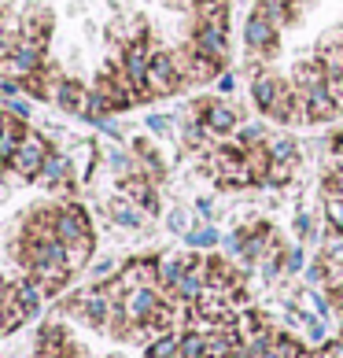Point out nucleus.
<instances>
[{"label":"nucleus","instance_id":"f257e3e1","mask_svg":"<svg viewBox=\"0 0 343 358\" xmlns=\"http://www.w3.org/2000/svg\"><path fill=\"white\" fill-rule=\"evenodd\" d=\"M189 118L203 122V129L210 134V141H229V137H236V129L247 122V118L236 111L226 96H200V100L189 108Z\"/></svg>","mask_w":343,"mask_h":358},{"label":"nucleus","instance_id":"f03ea898","mask_svg":"<svg viewBox=\"0 0 343 358\" xmlns=\"http://www.w3.org/2000/svg\"><path fill=\"white\" fill-rule=\"evenodd\" d=\"M244 48L255 63H270L281 52V30L258 8H251V15L244 19Z\"/></svg>","mask_w":343,"mask_h":358},{"label":"nucleus","instance_id":"7ed1b4c3","mask_svg":"<svg viewBox=\"0 0 343 358\" xmlns=\"http://www.w3.org/2000/svg\"><path fill=\"white\" fill-rule=\"evenodd\" d=\"M148 89H152V96H174V92L184 89V74H181V67H177V59H174L170 48H155L152 52Z\"/></svg>","mask_w":343,"mask_h":358},{"label":"nucleus","instance_id":"20e7f679","mask_svg":"<svg viewBox=\"0 0 343 358\" xmlns=\"http://www.w3.org/2000/svg\"><path fill=\"white\" fill-rule=\"evenodd\" d=\"M52 152H56V148H52L41 134H34V129H30V134H26V141H22V148L11 155L8 170H11L15 178H22V181H37V178H41L45 159H48Z\"/></svg>","mask_w":343,"mask_h":358},{"label":"nucleus","instance_id":"39448f33","mask_svg":"<svg viewBox=\"0 0 343 358\" xmlns=\"http://www.w3.org/2000/svg\"><path fill=\"white\" fill-rule=\"evenodd\" d=\"M56 236L63 244H85V241H92V222H89V210L82 207V203H63V207H56Z\"/></svg>","mask_w":343,"mask_h":358},{"label":"nucleus","instance_id":"423d86ee","mask_svg":"<svg viewBox=\"0 0 343 358\" xmlns=\"http://www.w3.org/2000/svg\"><path fill=\"white\" fill-rule=\"evenodd\" d=\"M45 67V48L34 41H19L15 52L8 59H0V78H11V82H26L37 71Z\"/></svg>","mask_w":343,"mask_h":358},{"label":"nucleus","instance_id":"0eeeda50","mask_svg":"<svg viewBox=\"0 0 343 358\" xmlns=\"http://www.w3.org/2000/svg\"><path fill=\"white\" fill-rule=\"evenodd\" d=\"M189 48H192V52H203V56H210V59L229 63V26H218V22H192Z\"/></svg>","mask_w":343,"mask_h":358},{"label":"nucleus","instance_id":"6e6552de","mask_svg":"<svg viewBox=\"0 0 343 358\" xmlns=\"http://www.w3.org/2000/svg\"><path fill=\"white\" fill-rule=\"evenodd\" d=\"M166 303V292L159 285H140L133 292H126V299H122V314H126V322L129 325H140V322H148V317L155 314Z\"/></svg>","mask_w":343,"mask_h":358},{"label":"nucleus","instance_id":"1a4fd4ad","mask_svg":"<svg viewBox=\"0 0 343 358\" xmlns=\"http://www.w3.org/2000/svg\"><path fill=\"white\" fill-rule=\"evenodd\" d=\"M288 89V82L281 74H277L273 67H255V74H251V103H255V111L266 118L270 111H273V103L281 100V92Z\"/></svg>","mask_w":343,"mask_h":358},{"label":"nucleus","instance_id":"9d476101","mask_svg":"<svg viewBox=\"0 0 343 358\" xmlns=\"http://www.w3.org/2000/svg\"><path fill=\"white\" fill-rule=\"evenodd\" d=\"M299 92H302V108H307V122H336V118H340V111H336L333 96H328L325 82L321 85H307V89H299Z\"/></svg>","mask_w":343,"mask_h":358},{"label":"nucleus","instance_id":"9b49d317","mask_svg":"<svg viewBox=\"0 0 343 358\" xmlns=\"http://www.w3.org/2000/svg\"><path fill=\"white\" fill-rule=\"evenodd\" d=\"M26 134H30L26 118H19V115H11V111H8V126L0 129V166H8V163H11V155L22 148Z\"/></svg>","mask_w":343,"mask_h":358},{"label":"nucleus","instance_id":"f8f14e48","mask_svg":"<svg viewBox=\"0 0 343 358\" xmlns=\"http://www.w3.org/2000/svg\"><path fill=\"white\" fill-rule=\"evenodd\" d=\"M255 8L262 11V15H266L277 30H288V26H292L295 19H299V8H302V0H255Z\"/></svg>","mask_w":343,"mask_h":358},{"label":"nucleus","instance_id":"ddd939ff","mask_svg":"<svg viewBox=\"0 0 343 358\" xmlns=\"http://www.w3.org/2000/svg\"><path fill=\"white\" fill-rule=\"evenodd\" d=\"M133 155H137L140 170H144V174H148L155 185H159V181L166 178V159H163V152L155 148V144H152L148 137H137V141H133Z\"/></svg>","mask_w":343,"mask_h":358},{"label":"nucleus","instance_id":"4468645a","mask_svg":"<svg viewBox=\"0 0 343 358\" xmlns=\"http://www.w3.org/2000/svg\"><path fill=\"white\" fill-rule=\"evenodd\" d=\"M56 103H59V111H67V115H85L89 89L78 82V78H63L59 89H56Z\"/></svg>","mask_w":343,"mask_h":358},{"label":"nucleus","instance_id":"2eb2a0df","mask_svg":"<svg viewBox=\"0 0 343 358\" xmlns=\"http://www.w3.org/2000/svg\"><path fill=\"white\" fill-rule=\"evenodd\" d=\"M71 178H74V166H71V159L63 155V152H52L48 159H45V166H41V185H48V189H67L71 185Z\"/></svg>","mask_w":343,"mask_h":358},{"label":"nucleus","instance_id":"dca6fc26","mask_svg":"<svg viewBox=\"0 0 343 358\" xmlns=\"http://www.w3.org/2000/svg\"><path fill=\"white\" fill-rule=\"evenodd\" d=\"M48 34H52V15L45 8L22 11V41H34V45L48 48Z\"/></svg>","mask_w":343,"mask_h":358},{"label":"nucleus","instance_id":"f3484780","mask_svg":"<svg viewBox=\"0 0 343 358\" xmlns=\"http://www.w3.org/2000/svg\"><path fill=\"white\" fill-rule=\"evenodd\" d=\"M22 41V15L11 8H0V59H8Z\"/></svg>","mask_w":343,"mask_h":358},{"label":"nucleus","instance_id":"a211bd4d","mask_svg":"<svg viewBox=\"0 0 343 358\" xmlns=\"http://www.w3.org/2000/svg\"><path fill=\"white\" fill-rule=\"evenodd\" d=\"M108 218H111L115 225H122V229H140V225L148 222V215H144V210L129 200V196H118V200H111Z\"/></svg>","mask_w":343,"mask_h":358},{"label":"nucleus","instance_id":"6ab92c4d","mask_svg":"<svg viewBox=\"0 0 343 358\" xmlns=\"http://www.w3.org/2000/svg\"><path fill=\"white\" fill-rule=\"evenodd\" d=\"M184 270H189V259H184V251H170V255H159V288L166 292H174L177 281L184 277Z\"/></svg>","mask_w":343,"mask_h":358},{"label":"nucleus","instance_id":"aec40b11","mask_svg":"<svg viewBox=\"0 0 343 358\" xmlns=\"http://www.w3.org/2000/svg\"><path fill=\"white\" fill-rule=\"evenodd\" d=\"M192 22L229 26V0H192Z\"/></svg>","mask_w":343,"mask_h":358},{"label":"nucleus","instance_id":"412c9836","mask_svg":"<svg viewBox=\"0 0 343 358\" xmlns=\"http://www.w3.org/2000/svg\"><path fill=\"white\" fill-rule=\"evenodd\" d=\"M244 163H247V170H251L255 185H266V174H270V166H273L270 141L266 144H255V148H244Z\"/></svg>","mask_w":343,"mask_h":358},{"label":"nucleus","instance_id":"4be33fe9","mask_svg":"<svg viewBox=\"0 0 343 358\" xmlns=\"http://www.w3.org/2000/svg\"><path fill=\"white\" fill-rule=\"evenodd\" d=\"M270 155L273 163H302V144L292 134H277L270 137Z\"/></svg>","mask_w":343,"mask_h":358},{"label":"nucleus","instance_id":"5701e85b","mask_svg":"<svg viewBox=\"0 0 343 358\" xmlns=\"http://www.w3.org/2000/svg\"><path fill=\"white\" fill-rule=\"evenodd\" d=\"M221 244V229L214 222H203L196 225L192 233H184V248H196V251H214Z\"/></svg>","mask_w":343,"mask_h":358},{"label":"nucleus","instance_id":"b1692460","mask_svg":"<svg viewBox=\"0 0 343 358\" xmlns=\"http://www.w3.org/2000/svg\"><path fill=\"white\" fill-rule=\"evenodd\" d=\"M240 148H255V144H266L270 141V122L266 118H255V122H244L240 129H236V137H233Z\"/></svg>","mask_w":343,"mask_h":358},{"label":"nucleus","instance_id":"393cba45","mask_svg":"<svg viewBox=\"0 0 343 358\" xmlns=\"http://www.w3.org/2000/svg\"><path fill=\"white\" fill-rule=\"evenodd\" d=\"M181 355V333H166L159 340H152L148 348H144V358H177Z\"/></svg>","mask_w":343,"mask_h":358},{"label":"nucleus","instance_id":"a878e982","mask_svg":"<svg viewBox=\"0 0 343 358\" xmlns=\"http://www.w3.org/2000/svg\"><path fill=\"white\" fill-rule=\"evenodd\" d=\"M292 229H295V241L299 244H310V241H318V222H314L310 210H295V218H292Z\"/></svg>","mask_w":343,"mask_h":358},{"label":"nucleus","instance_id":"bb28decb","mask_svg":"<svg viewBox=\"0 0 343 358\" xmlns=\"http://www.w3.org/2000/svg\"><path fill=\"white\" fill-rule=\"evenodd\" d=\"M295 170H299V163H273L270 174H266V185H273V189H284V185L295 181Z\"/></svg>","mask_w":343,"mask_h":358},{"label":"nucleus","instance_id":"cd10ccee","mask_svg":"<svg viewBox=\"0 0 343 358\" xmlns=\"http://www.w3.org/2000/svg\"><path fill=\"white\" fill-rule=\"evenodd\" d=\"M277 358H299L302 351H307V343H302L299 336H292V333H277Z\"/></svg>","mask_w":343,"mask_h":358},{"label":"nucleus","instance_id":"c85d7f7f","mask_svg":"<svg viewBox=\"0 0 343 358\" xmlns=\"http://www.w3.org/2000/svg\"><path fill=\"white\" fill-rule=\"evenodd\" d=\"M166 225H170V233H177V236H184V233H192L196 225H192V210H184V207H174L166 215Z\"/></svg>","mask_w":343,"mask_h":358},{"label":"nucleus","instance_id":"c756f323","mask_svg":"<svg viewBox=\"0 0 343 358\" xmlns=\"http://www.w3.org/2000/svg\"><path fill=\"white\" fill-rule=\"evenodd\" d=\"M325 89H328V96H333L336 111L343 115V71H325Z\"/></svg>","mask_w":343,"mask_h":358},{"label":"nucleus","instance_id":"7c9ffc66","mask_svg":"<svg viewBox=\"0 0 343 358\" xmlns=\"http://www.w3.org/2000/svg\"><path fill=\"white\" fill-rule=\"evenodd\" d=\"M89 259H92V241H85V244H71V248H67V262H71V270H82Z\"/></svg>","mask_w":343,"mask_h":358},{"label":"nucleus","instance_id":"2f4dec72","mask_svg":"<svg viewBox=\"0 0 343 358\" xmlns=\"http://www.w3.org/2000/svg\"><path fill=\"white\" fill-rule=\"evenodd\" d=\"M307 270V255H302V244H292L284 251V273H302Z\"/></svg>","mask_w":343,"mask_h":358},{"label":"nucleus","instance_id":"473e14b6","mask_svg":"<svg viewBox=\"0 0 343 358\" xmlns=\"http://www.w3.org/2000/svg\"><path fill=\"white\" fill-rule=\"evenodd\" d=\"M148 134L170 137V134H174V115H148Z\"/></svg>","mask_w":343,"mask_h":358},{"label":"nucleus","instance_id":"72a5a7b5","mask_svg":"<svg viewBox=\"0 0 343 358\" xmlns=\"http://www.w3.org/2000/svg\"><path fill=\"white\" fill-rule=\"evenodd\" d=\"M115 273H118V262H115V259H100L96 266H92V277H96V285H103V281H111Z\"/></svg>","mask_w":343,"mask_h":358},{"label":"nucleus","instance_id":"f704fd0d","mask_svg":"<svg viewBox=\"0 0 343 358\" xmlns=\"http://www.w3.org/2000/svg\"><path fill=\"white\" fill-rule=\"evenodd\" d=\"M196 215H200L203 222H214V218H218L214 200H210V196H200V200H196Z\"/></svg>","mask_w":343,"mask_h":358},{"label":"nucleus","instance_id":"c9c22d12","mask_svg":"<svg viewBox=\"0 0 343 358\" xmlns=\"http://www.w3.org/2000/svg\"><path fill=\"white\" fill-rule=\"evenodd\" d=\"M8 111H11V115H19V118H26V122H30V115H34L30 100H22V96H8Z\"/></svg>","mask_w":343,"mask_h":358},{"label":"nucleus","instance_id":"e433bc0d","mask_svg":"<svg viewBox=\"0 0 343 358\" xmlns=\"http://www.w3.org/2000/svg\"><path fill=\"white\" fill-rule=\"evenodd\" d=\"M236 82H240V78H236L233 71L218 74V82H214V92H221V96H229V92H236Z\"/></svg>","mask_w":343,"mask_h":358},{"label":"nucleus","instance_id":"4c0bfd02","mask_svg":"<svg viewBox=\"0 0 343 358\" xmlns=\"http://www.w3.org/2000/svg\"><path fill=\"white\" fill-rule=\"evenodd\" d=\"M96 126H100V129H103V134H108L111 141H122V129H118V122H111V115H108V118H100Z\"/></svg>","mask_w":343,"mask_h":358},{"label":"nucleus","instance_id":"58836bf2","mask_svg":"<svg viewBox=\"0 0 343 358\" xmlns=\"http://www.w3.org/2000/svg\"><path fill=\"white\" fill-rule=\"evenodd\" d=\"M333 299H336V310L343 314V288H340V292H333Z\"/></svg>","mask_w":343,"mask_h":358}]
</instances>
